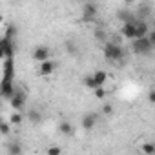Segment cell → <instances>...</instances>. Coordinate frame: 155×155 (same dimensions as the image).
<instances>
[{
  "label": "cell",
  "instance_id": "cell-1",
  "mask_svg": "<svg viewBox=\"0 0 155 155\" xmlns=\"http://www.w3.org/2000/svg\"><path fill=\"white\" fill-rule=\"evenodd\" d=\"M102 53H104V58H106L108 62L120 64V62L124 60V49H122L120 42H117V40L106 42L104 48H102Z\"/></svg>",
  "mask_w": 155,
  "mask_h": 155
},
{
  "label": "cell",
  "instance_id": "cell-2",
  "mask_svg": "<svg viewBox=\"0 0 155 155\" xmlns=\"http://www.w3.org/2000/svg\"><path fill=\"white\" fill-rule=\"evenodd\" d=\"M131 49H133L137 55H150L151 49H153V44L150 42L148 37H139V38H133Z\"/></svg>",
  "mask_w": 155,
  "mask_h": 155
},
{
  "label": "cell",
  "instance_id": "cell-3",
  "mask_svg": "<svg viewBox=\"0 0 155 155\" xmlns=\"http://www.w3.org/2000/svg\"><path fill=\"white\" fill-rule=\"evenodd\" d=\"M26 99H28L26 91H24L22 88H18V86H17V90H15L13 97L9 99V104H11L13 111H22V110L26 108Z\"/></svg>",
  "mask_w": 155,
  "mask_h": 155
},
{
  "label": "cell",
  "instance_id": "cell-4",
  "mask_svg": "<svg viewBox=\"0 0 155 155\" xmlns=\"http://www.w3.org/2000/svg\"><path fill=\"white\" fill-rule=\"evenodd\" d=\"M15 51H17V46L11 40V35H6L2 38V42H0V57H2V58L15 57Z\"/></svg>",
  "mask_w": 155,
  "mask_h": 155
},
{
  "label": "cell",
  "instance_id": "cell-5",
  "mask_svg": "<svg viewBox=\"0 0 155 155\" xmlns=\"http://www.w3.org/2000/svg\"><path fill=\"white\" fill-rule=\"evenodd\" d=\"M97 15H99V8H97L95 2H86L82 6V20L84 22H88V24L95 22L97 20Z\"/></svg>",
  "mask_w": 155,
  "mask_h": 155
},
{
  "label": "cell",
  "instance_id": "cell-6",
  "mask_svg": "<svg viewBox=\"0 0 155 155\" xmlns=\"http://www.w3.org/2000/svg\"><path fill=\"white\" fill-rule=\"evenodd\" d=\"M2 81H15V68H13V57L4 58L2 62Z\"/></svg>",
  "mask_w": 155,
  "mask_h": 155
},
{
  "label": "cell",
  "instance_id": "cell-7",
  "mask_svg": "<svg viewBox=\"0 0 155 155\" xmlns=\"http://www.w3.org/2000/svg\"><path fill=\"white\" fill-rule=\"evenodd\" d=\"M15 90H17V86H15L13 81H2V86H0V95H2L4 101H9L13 97Z\"/></svg>",
  "mask_w": 155,
  "mask_h": 155
},
{
  "label": "cell",
  "instance_id": "cell-8",
  "mask_svg": "<svg viewBox=\"0 0 155 155\" xmlns=\"http://www.w3.org/2000/svg\"><path fill=\"white\" fill-rule=\"evenodd\" d=\"M137 20V18H135ZM135 20H131V22H126V24H122V29H120V35L124 37V38H137V24H135Z\"/></svg>",
  "mask_w": 155,
  "mask_h": 155
},
{
  "label": "cell",
  "instance_id": "cell-9",
  "mask_svg": "<svg viewBox=\"0 0 155 155\" xmlns=\"http://www.w3.org/2000/svg\"><path fill=\"white\" fill-rule=\"evenodd\" d=\"M97 122H99V115L93 113V111H90V113H86V115L82 117L81 126H82L84 130H93V128L97 126Z\"/></svg>",
  "mask_w": 155,
  "mask_h": 155
},
{
  "label": "cell",
  "instance_id": "cell-10",
  "mask_svg": "<svg viewBox=\"0 0 155 155\" xmlns=\"http://www.w3.org/2000/svg\"><path fill=\"white\" fill-rule=\"evenodd\" d=\"M49 57H51V51H49L48 46H37V48L33 49V58H35L37 62H44V60H48Z\"/></svg>",
  "mask_w": 155,
  "mask_h": 155
},
{
  "label": "cell",
  "instance_id": "cell-11",
  "mask_svg": "<svg viewBox=\"0 0 155 155\" xmlns=\"http://www.w3.org/2000/svg\"><path fill=\"white\" fill-rule=\"evenodd\" d=\"M55 69H57V62L51 60V58H48V60H44V62H38V73L44 75V77L51 75Z\"/></svg>",
  "mask_w": 155,
  "mask_h": 155
},
{
  "label": "cell",
  "instance_id": "cell-12",
  "mask_svg": "<svg viewBox=\"0 0 155 155\" xmlns=\"http://www.w3.org/2000/svg\"><path fill=\"white\" fill-rule=\"evenodd\" d=\"M58 131H60L64 137H73V135H75V126H73L71 122H68V120H62V122L58 124Z\"/></svg>",
  "mask_w": 155,
  "mask_h": 155
},
{
  "label": "cell",
  "instance_id": "cell-13",
  "mask_svg": "<svg viewBox=\"0 0 155 155\" xmlns=\"http://www.w3.org/2000/svg\"><path fill=\"white\" fill-rule=\"evenodd\" d=\"M117 18H119L122 24H126V22L135 20V18H137V15H133V13H131V9H119V11H117Z\"/></svg>",
  "mask_w": 155,
  "mask_h": 155
},
{
  "label": "cell",
  "instance_id": "cell-14",
  "mask_svg": "<svg viewBox=\"0 0 155 155\" xmlns=\"http://www.w3.org/2000/svg\"><path fill=\"white\" fill-rule=\"evenodd\" d=\"M26 119H28L33 126H38V124L42 122V113H40L38 110H29V111L26 113Z\"/></svg>",
  "mask_w": 155,
  "mask_h": 155
},
{
  "label": "cell",
  "instance_id": "cell-15",
  "mask_svg": "<svg viewBox=\"0 0 155 155\" xmlns=\"http://www.w3.org/2000/svg\"><path fill=\"white\" fill-rule=\"evenodd\" d=\"M135 24H137V38H139V37H148L150 29H148L146 20H144V18H137V20H135Z\"/></svg>",
  "mask_w": 155,
  "mask_h": 155
},
{
  "label": "cell",
  "instance_id": "cell-16",
  "mask_svg": "<svg viewBox=\"0 0 155 155\" xmlns=\"http://www.w3.org/2000/svg\"><path fill=\"white\" fill-rule=\"evenodd\" d=\"M93 77H95V81H97L99 86H104V84L108 82V73H106L104 69H97V71L93 73Z\"/></svg>",
  "mask_w": 155,
  "mask_h": 155
},
{
  "label": "cell",
  "instance_id": "cell-17",
  "mask_svg": "<svg viewBox=\"0 0 155 155\" xmlns=\"http://www.w3.org/2000/svg\"><path fill=\"white\" fill-rule=\"evenodd\" d=\"M8 153L9 155H22V146L15 140V142H9L8 144Z\"/></svg>",
  "mask_w": 155,
  "mask_h": 155
},
{
  "label": "cell",
  "instance_id": "cell-18",
  "mask_svg": "<svg viewBox=\"0 0 155 155\" xmlns=\"http://www.w3.org/2000/svg\"><path fill=\"white\" fill-rule=\"evenodd\" d=\"M84 86H86L88 90H97V88H99V84H97V81H95L93 73L88 75V77H84Z\"/></svg>",
  "mask_w": 155,
  "mask_h": 155
},
{
  "label": "cell",
  "instance_id": "cell-19",
  "mask_svg": "<svg viewBox=\"0 0 155 155\" xmlns=\"http://www.w3.org/2000/svg\"><path fill=\"white\" fill-rule=\"evenodd\" d=\"M9 120H11V124H13V126H20V124L24 122V115H22L20 111H15V113L11 115V119H9Z\"/></svg>",
  "mask_w": 155,
  "mask_h": 155
},
{
  "label": "cell",
  "instance_id": "cell-20",
  "mask_svg": "<svg viewBox=\"0 0 155 155\" xmlns=\"http://www.w3.org/2000/svg\"><path fill=\"white\" fill-rule=\"evenodd\" d=\"M11 120L9 122H6V120H2V122H0V133H2V137H8L9 135V131H11Z\"/></svg>",
  "mask_w": 155,
  "mask_h": 155
},
{
  "label": "cell",
  "instance_id": "cell-21",
  "mask_svg": "<svg viewBox=\"0 0 155 155\" xmlns=\"http://www.w3.org/2000/svg\"><path fill=\"white\" fill-rule=\"evenodd\" d=\"M142 153H146V155H153L155 153V144L153 142H146V144H142Z\"/></svg>",
  "mask_w": 155,
  "mask_h": 155
},
{
  "label": "cell",
  "instance_id": "cell-22",
  "mask_svg": "<svg viewBox=\"0 0 155 155\" xmlns=\"http://www.w3.org/2000/svg\"><path fill=\"white\" fill-rule=\"evenodd\" d=\"M93 93H95V97H97V99H101V101H102V99L108 95V91L104 90V86H99L97 90H93Z\"/></svg>",
  "mask_w": 155,
  "mask_h": 155
},
{
  "label": "cell",
  "instance_id": "cell-23",
  "mask_svg": "<svg viewBox=\"0 0 155 155\" xmlns=\"http://www.w3.org/2000/svg\"><path fill=\"white\" fill-rule=\"evenodd\" d=\"M66 48H68L69 55H77V53H79V48H77V44H75V42H71V40L66 44Z\"/></svg>",
  "mask_w": 155,
  "mask_h": 155
},
{
  "label": "cell",
  "instance_id": "cell-24",
  "mask_svg": "<svg viewBox=\"0 0 155 155\" xmlns=\"http://www.w3.org/2000/svg\"><path fill=\"white\" fill-rule=\"evenodd\" d=\"M46 153H48V155H60V153H62V148H60V146H51V148L46 150Z\"/></svg>",
  "mask_w": 155,
  "mask_h": 155
},
{
  "label": "cell",
  "instance_id": "cell-25",
  "mask_svg": "<svg viewBox=\"0 0 155 155\" xmlns=\"http://www.w3.org/2000/svg\"><path fill=\"white\" fill-rule=\"evenodd\" d=\"M148 15H150V8L142 6V8H140V11H139V15H137V18H144V17H148Z\"/></svg>",
  "mask_w": 155,
  "mask_h": 155
},
{
  "label": "cell",
  "instance_id": "cell-26",
  "mask_svg": "<svg viewBox=\"0 0 155 155\" xmlns=\"http://www.w3.org/2000/svg\"><path fill=\"white\" fill-rule=\"evenodd\" d=\"M104 115H111L113 113V106L111 104H102V110H101Z\"/></svg>",
  "mask_w": 155,
  "mask_h": 155
},
{
  "label": "cell",
  "instance_id": "cell-27",
  "mask_svg": "<svg viewBox=\"0 0 155 155\" xmlns=\"http://www.w3.org/2000/svg\"><path fill=\"white\" fill-rule=\"evenodd\" d=\"M95 37H97L99 40H106V35H104V31H101V29H99V31H95Z\"/></svg>",
  "mask_w": 155,
  "mask_h": 155
},
{
  "label": "cell",
  "instance_id": "cell-28",
  "mask_svg": "<svg viewBox=\"0 0 155 155\" xmlns=\"http://www.w3.org/2000/svg\"><path fill=\"white\" fill-rule=\"evenodd\" d=\"M148 101H150L151 104H155V90H151V91L148 93Z\"/></svg>",
  "mask_w": 155,
  "mask_h": 155
},
{
  "label": "cell",
  "instance_id": "cell-29",
  "mask_svg": "<svg viewBox=\"0 0 155 155\" xmlns=\"http://www.w3.org/2000/svg\"><path fill=\"white\" fill-rule=\"evenodd\" d=\"M148 38H150V42H151V44H153V48H155V29L148 33Z\"/></svg>",
  "mask_w": 155,
  "mask_h": 155
},
{
  "label": "cell",
  "instance_id": "cell-30",
  "mask_svg": "<svg viewBox=\"0 0 155 155\" xmlns=\"http://www.w3.org/2000/svg\"><path fill=\"white\" fill-rule=\"evenodd\" d=\"M124 2H126V4H131V2H135V0H124Z\"/></svg>",
  "mask_w": 155,
  "mask_h": 155
}]
</instances>
